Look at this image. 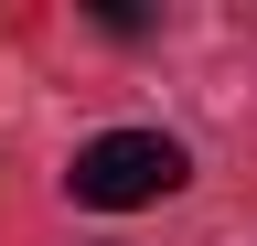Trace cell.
<instances>
[{
  "label": "cell",
  "mask_w": 257,
  "mask_h": 246,
  "mask_svg": "<svg viewBox=\"0 0 257 246\" xmlns=\"http://www.w3.org/2000/svg\"><path fill=\"white\" fill-rule=\"evenodd\" d=\"M182 139H161V129H107V139H86L75 150V203H96V214H128V203H161V193H182Z\"/></svg>",
  "instance_id": "1"
}]
</instances>
